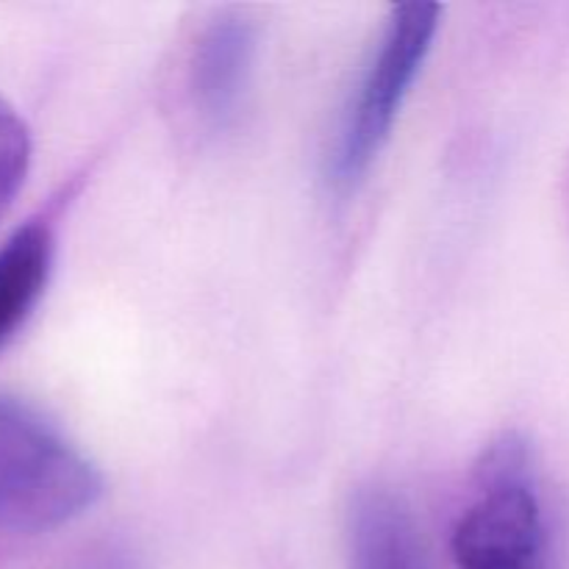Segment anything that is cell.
I'll return each mask as SVG.
<instances>
[{
	"instance_id": "cell-1",
	"label": "cell",
	"mask_w": 569,
	"mask_h": 569,
	"mask_svg": "<svg viewBox=\"0 0 569 569\" xmlns=\"http://www.w3.org/2000/svg\"><path fill=\"white\" fill-rule=\"evenodd\" d=\"M103 492V472L56 422L0 395V531H56L94 509Z\"/></svg>"
},
{
	"instance_id": "cell-2",
	"label": "cell",
	"mask_w": 569,
	"mask_h": 569,
	"mask_svg": "<svg viewBox=\"0 0 569 569\" xmlns=\"http://www.w3.org/2000/svg\"><path fill=\"white\" fill-rule=\"evenodd\" d=\"M459 569H556L553 528L528 445L515 433L489 445L476 495L453 528Z\"/></svg>"
},
{
	"instance_id": "cell-3",
	"label": "cell",
	"mask_w": 569,
	"mask_h": 569,
	"mask_svg": "<svg viewBox=\"0 0 569 569\" xmlns=\"http://www.w3.org/2000/svg\"><path fill=\"white\" fill-rule=\"evenodd\" d=\"M442 9L428 3L395 6L367 59L328 150L326 176L337 192H353L392 137L395 120L422 72Z\"/></svg>"
},
{
	"instance_id": "cell-4",
	"label": "cell",
	"mask_w": 569,
	"mask_h": 569,
	"mask_svg": "<svg viewBox=\"0 0 569 569\" xmlns=\"http://www.w3.org/2000/svg\"><path fill=\"white\" fill-rule=\"evenodd\" d=\"M256 28L242 14H222L200 33L189 67V89L198 114L211 126L237 117L256 64Z\"/></svg>"
},
{
	"instance_id": "cell-5",
	"label": "cell",
	"mask_w": 569,
	"mask_h": 569,
	"mask_svg": "<svg viewBox=\"0 0 569 569\" xmlns=\"http://www.w3.org/2000/svg\"><path fill=\"white\" fill-rule=\"evenodd\" d=\"M350 569H433L415 515L400 495L372 483L348 511Z\"/></svg>"
},
{
	"instance_id": "cell-6",
	"label": "cell",
	"mask_w": 569,
	"mask_h": 569,
	"mask_svg": "<svg viewBox=\"0 0 569 569\" xmlns=\"http://www.w3.org/2000/svg\"><path fill=\"white\" fill-rule=\"evenodd\" d=\"M53 270V233L28 222L0 244V345L31 317Z\"/></svg>"
},
{
	"instance_id": "cell-7",
	"label": "cell",
	"mask_w": 569,
	"mask_h": 569,
	"mask_svg": "<svg viewBox=\"0 0 569 569\" xmlns=\"http://www.w3.org/2000/svg\"><path fill=\"white\" fill-rule=\"evenodd\" d=\"M28 170H31V133L22 117L0 98V220L26 187Z\"/></svg>"
}]
</instances>
